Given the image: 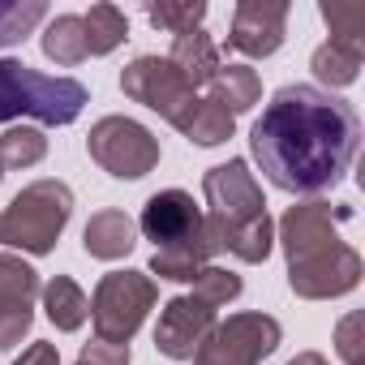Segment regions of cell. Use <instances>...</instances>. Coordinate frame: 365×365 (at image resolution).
Instances as JSON below:
<instances>
[{
  "label": "cell",
  "mask_w": 365,
  "mask_h": 365,
  "mask_svg": "<svg viewBox=\"0 0 365 365\" xmlns=\"http://www.w3.org/2000/svg\"><path fill=\"white\" fill-rule=\"evenodd\" d=\"M361 146V116L318 86H279L254 120L250 150L284 194H327L348 176Z\"/></svg>",
  "instance_id": "cell-1"
},
{
  "label": "cell",
  "mask_w": 365,
  "mask_h": 365,
  "mask_svg": "<svg viewBox=\"0 0 365 365\" xmlns=\"http://www.w3.org/2000/svg\"><path fill=\"white\" fill-rule=\"evenodd\" d=\"M91 91L78 78H52L22 61L0 56V125L31 116L39 125H73Z\"/></svg>",
  "instance_id": "cell-2"
},
{
  "label": "cell",
  "mask_w": 365,
  "mask_h": 365,
  "mask_svg": "<svg viewBox=\"0 0 365 365\" xmlns=\"http://www.w3.org/2000/svg\"><path fill=\"white\" fill-rule=\"evenodd\" d=\"M69 215H73V190L65 180H56V176L35 180L0 215V245H14V250L35 254V258L52 254Z\"/></svg>",
  "instance_id": "cell-3"
},
{
  "label": "cell",
  "mask_w": 365,
  "mask_h": 365,
  "mask_svg": "<svg viewBox=\"0 0 365 365\" xmlns=\"http://www.w3.org/2000/svg\"><path fill=\"white\" fill-rule=\"evenodd\" d=\"M155 301H159V288L146 271H108L91 297L95 339L129 344L138 335V327L146 322V314L155 309Z\"/></svg>",
  "instance_id": "cell-4"
},
{
  "label": "cell",
  "mask_w": 365,
  "mask_h": 365,
  "mask_svg": "<svg viewBox=\"0 0 365 365\" xmlns=\"http://www.w3.org/2000/svg\"><path fill=\"white\" fill-rule=\"evenodd\" d=\"M86 150L116 180H142L159 163V138L133 116H103V120H95L91 138H86Z\"/></svg>",
  "instance_id": "cell-5"
},
{
  "label": "cell",
  "mask_w": 365,
  "mask_h": 365,
  "mask_svg": "<svg viewBox=\"0 0 365 365\" xmlns=\"http://www.w3.org/2000/svg\"><path fill=\"white\" fill-rule=\"evenodd\" d=\"M279 339H284V327L271 314L245 309V314L215 322V331L202 339L190 365H262L279 348Z\"/></svg>",
  "instance_id": "cell-6"
},
{
  "label": "cell",
  "mask_w": 365,
  "mask_h": 365,
  "mask_svg": "<svg viewBox=\"0 0 365 365\" xmlns=\"http://www.w3.org/2000/svg\"><path fill=\"white\" fill-rule=\"evenodd\" d=\"M120 91L133 99V103H142V108H150V112H159L168 125H185V116L194 112V103H198V91L176 73V65L168 61V56H138L125 73H120Z\"/></svg>",
  "instance_id": "cell-7"
},
{
  "label": "cell",
  "mask_w": 365,
  "mask_h": 365,
  "mask_svg": "<svg viewBox=\"0 0 365 365\" xmlns=\"http://www.w3.org/2000/svg\"><path fill=\"white\" fill-rule=\"evenodd\" d=\"M352 220V207H331V202H297L284 211L279 220V245H284V258L288 262H301V258H314L331 245H339V224Z\"/></svg>",
  "instance_id": "cell-8"
},
{
  "label": "cell",
  "mask_w": 365,
  "mask_h": 365,
  "mask_svg": "<svg viewBox=\"0 0 365 365\" xmlns=\"http://www.w3.org/2000/svg\"><path fill=\"white\" fill-rule=\"evenodd\" d=\"M356 284H361V254L344 241L314 254V258L288 262V288L301 301H331V297L352 292Z\"/></svg>",
  "instance_id": "cell-9"
},
{
  "label": "cell",
  "mask_w": 365,
  "mask_h": 365,
  "mask_svg": "<svg viewBox=\"0 0 365 365\" xmlns=\"http://www.w3.org/2000/svg\"><path fill=\"white\" fill-rule=\"evenodd\" d=\"M202 194H207V207H211L207 215H215V220H224V224H245V220L267 215L262 185L254 180V172H250L245 159H228V163L207 168Z\"/></svg>",
  "instance_id": "cell-10"
},
{
  "label": "cell",
  "mask_w": 365,
  "mask_h": 365,
  "mask_svg": "<svg viewBox=\"0 0 365 365\" xmlns=\"http://www.w3.org/2000/svg\"><path fill=\"white\" fill-rule=\"evenodd\" d=\"M215 322H220V309L207 305V301H198L194 292L172 297V301L159 309L155 348H159L168 361H190V356L202 348V339L215 331Z\"/></svg>",
  "instance_id": "cell-11"
},
{
  "label": "cell",
  "mask_w": 365,
  "mask_h": 365,
  "mask_svg": "<svg viewBox=\"0 0 365 365\" xmlns=\"http://www.w3.org/2000/svg\"><path fill=\"white\" fill-rule=\"evenodd\" d=\"M138 228H142L146 241H155V250L185 245V241L202 237V207L185 190H159V194L146 198Z\"/></svg>",
  "instance_id": "cell-12"
},
{
  "label": "cell",
  "mask_w": 365,
  "mask_h": 365,
  "mask_svg": "<svg viewBox=\"0 0 365 365\" xmlns=\"http://www.w3.org/2000/svg\"><path fill=\"white\" fill-rule=\"evenodd\" d=\"M288 35V5L284 0H241L232 14V31H228V48H237L241 56H275L284 48Z\"/></svg>",
  "instance_id": "cell-13"
},
{
  "label": "cell",
  "mask_w": 365,
  "mask_h": 365,
  "mask_svg": "<svg viewBox=\"0 0 365 365\" xmlns=\"http://www.w3.org/2000/svg\"><path fill=\"white\" fill-rule=\"evenodd\" d=\"M202 232L211 254H232L241 262H267V254L275 250V220L258 215L245 224H224L215 215H202Z\"/></svg>",
  "instance_id": "cell-14"
},
{
  "label": "cell",
  "mask_w": 365,
  "mask_h": 365,
  "mask_svg": "<svg viewBox=\"0 0 365 365\" xmlns=\"http://www.w3.org/2000/svg\"><path fill=\"white\" fill-rule=\"evenodd\" d=\"M82 245H86L91 258H99V262H116V258H125V254L138 245V228H133V220H129L125 211L108 207V211H95V215L86 220V228H82Z\"/></svg>",
  "instance_id": "cell-15"
},
{
  "label": "cell",
  "mask_w": 365,
  "mask_h": 365,
  "mask_svg": "<svg viewBox=\"0 0 365 365\" xmlns=\"http://www.w3.org/2000/svg\"><path fill=\"white\" fill-rule=\"evenodd\" d=\"M168 61L176 65V73L185 78L194 91H198V86H207V82L220 73V48H215V39H211L202 26H198V31H190V35H176V39H172Z\"/></svg>",
  "instance_id": "cell-16"
},
{
  "label": "cell",
  "mask_w": 365,
  "mask_h": 365,
  "mask_svg": "<svg viewBox=\"0 0 365 365\" xmlns=\"http://www.w3.org/2000/svg\"><path fill=\"white\" fill-rule=\"evenodd\" d=\"M207 86H211L207 99H215V103H220L224 112H232V116L250 112V108L262 99V78H258L250 65H220V73H215Z\"/></svg>",
  "instance_id": "cell-17"
},
{
  "label": "cell",
  "mask_w": 365,
  "mask_h": 365,
  "mask_svg": "<svg viewBox=\"0 0 365 365\" xmlns=\"http://www.w3.org/2000/svg\"><path fill=\"white\" fill-rule=\"evenodd\" d=\"M202 267H211L207 232H202L198 241H185V245H172V250H155V254H150V275L172 279V284H194Z\"/></svg>",
  "instance_id": "cell-18"
},
{
  "label": "cell",
  "mask_w": 365,
  "mask_h": 365,
  "mask_svg": "<svg viewBox=\"0 0 365 365\" xmlns=\"http://www.w3.org/2000/svg\"><path fill=\"white\" fill-rule=\"evenodd\" d=\"M43 309H48V322L56 327V331H78L86 318H91V301H86V292L69 279V275H56V279H48L43 288Z\"/></svg>",
  "instance_id": "cell-19"
},
{
  "label": "cell",
  "mask_w": 365,
  "mask_h": 365,
  "mask_svg": "<svg viewBox=\"0 0 365 365\" xmlns=\"http://www.w3.org/2000/svg\"><path fill=\"white\" fill-rule=\"evenodd\" d=\"M43 56L52 65H65V69H73V65H82L91 56L82 14H61V18L48 22V31H43Z\"/></svg>",
  "instance_id": "cell-20"
},
{
  "label": "cell",
  "mask_w": 365,
  "mask_h": 365,
  "mask_svg": "<svg viewBox=\"0 0 365 365\" xmlns=\"http://www.w3.org/2000/svg\"><path fill=\"white\" fill-rule=\"evenodd\" d=\"M361 61H365V48H352V43L327 39V43L314 52L309 69H314V78H318L322 86L339 91V86H352V82L361 78Z\"/></svg>",
  "instance_id": "cell-21"
},
{
  "label": "cell",
  "mask_w": 365,
  "mask_h": 365,
  "mask_svg": "<svg viewBox=\"0 0 365 365\" xmlns=\"http://www.w3.org/2000/svg\"><path fill=\"white\" fill-rule=\"evenodd\" d=\"M237 129V116L224 112L215 99H198L194 112L185 116V125H180V133H185L194 146H224Z\"/></svg>",
  "instance_id": "cell-22"
},
{
  "label": "cell",
  "mask_w": 365,
  "mask_h": 365,
  "mask_svg": "<svg viewBox=\"0 0 365 365\" xmlns=\"http://www.w3.org/2000/svg\"><path fill=\"white\" fill-rule=\"evenodd\" d=\"M39 297V271L22 254H0V309H22Z\"/></svg>",
  "instance_id": "cell-23"
},
{
  "label": "cell",
  "mask_w": 365,
  "mask_h": 365,
  "mask_svg": "<svg viewBox=\"0 0 365 365\" xmlns=\"http://www.w3.org/2000/svg\"><path fill=\"white\" fill-rule=\"evenodd\" d=\"M82 26H86L91 56H108L129 39V22L116 5H91V14H82Z\"/></svg>",
  "instance_id": "cell-24"
},
{
  "label": "cell",
  "mask_w": 365,
  "mask_h": 365,
  "mask_svg": "<svg viewBox=\"0 0 365 365\" xmlns=\"http://www.w3.org/2000/svg\"><path fill=\"white\" fill-rule=\"evenodd\" d=\"M48 155V138L39 125H14L0 133V168H35Z\"/></svg>",
  "instance_id": "cell-25"
},
{
  "label": "cell",
  "mask_w": 365,
  "mask_h": 365,
  "mask_svg": "<svg viewBox=\"0 0 365 365\" xmlns=\"http://www.w3.org/2000/svg\"><path fill=\"white\" fill-rule=\"evenodd\" d=\"M43 18H48L43 0H0V48L22 43Z\"/></svg>",
  "instance_id": "cell-26"
},
{
  "label": "cell",
  "mask_w": 365,
  "mask_h": 365,
  "mask_svg": "<svg viewBox=\"0 0 365 365\" xmlns=\"http://www.w3.org/2000/svg\"><path fill=\"white\" fill-rule=\"evenodd\" d=\"M146 18H150V26H159L176 39V35H190L202 26L207 5L202 0H159V5H146Z\"/></svg>",
  "instance_id": "cell-27"
},
{
  "label": "cell",
  "mask_w": 365,
  "mask_h": 365,
  "mask_svg": "<svg viewBox=\"0 0 365 365\" xmlns=\"http://www.w3.org/2000/svg\"><path fill=\"white\" fill-rule=\"evenodd\" d=\"M322 22L331 26V39L352 43V48H365V9L361 5L331 0V5H322Z\"/></svg>",
  "instance_id": "cell-28"
},
{
  "label": "cell",
  "mask_w": 365,
  "mask_h": 365,
  "mask_svg": "<svg viewBox=\"0 0 365 365\" xmlns=\"http://www.w3.org/2000/svg\"><path fill=\"white\" fill-rule=\"evenodd\" d=\"M241 275H232V271H224V267H202L198 271V279H194V297L198 301H207V305H228V301H237L241 297Z\"/></svg>",
  "instance_id": "cell-29"
},
{
  "label": "cell",
  "mask_w": 365,
  "mask_h": 365,
  "mask_svg": "<svg viewBox=\"0 0 365 365\" xmlns=\"http://www.w3.org/2000/svg\"><path fill=\"white\" fill-rule=\"evenodd\" d=\"M31 322H35V309L31 305H22V309H0V352H14L31 335Z\"/></svg>",
  "instance_id": "cell-30"
},
{
  "label": "cell",
  "mask_w": 365,
  "mask_h": 365,
  "mask_svg": "<svg viewBox=\"0 0 365 365\" xmlns=\"http://www.w3.org/2000/svg\"><path fill=\"white\" fill-rule=\"evenodd\" d=\"M78 365H129V344H103V339H95V344L82 348Z\"/></svg>",
  "instance_id": "cell-31"
},
{
  "label": "cell",
  "mask_w": 365,
  "mask_h": 365,
  "mask_svg": "<svg viewBox=\"0 0 365 365\" xmlns=\"http://www.w3.org/2000/svg\"><path fill=\"white\" fill-rule=\"evenodd\" d=\"M14 365H61V352H56V344L35 339L31 348H22V356H18Z\"/></svg>",
  "instance_id": "cell-32"
},
{
  "label": "cell",
  "mask_w": 365,
  "mask_h": 365,
  "mask_svg": "<svg viewBox=\"0 0 365 365\" xmlns=\"http://www.w3.org/2000/svg\"><path fill=\"white\" fill-rule=\"evenodd\" d=\"M356 327H361V318H356V314H348V318L339 322V335H335L339 356H344L348 365H356Z\"/></svg>",
  "instance_id": "cell-33"
},
{
  "label": "cell",
  "mask_w": 365,
  "mask_h": 365,
  "mask_svg": "<svg viewBox=\"0 0 365 365\" xmlns=\"http://www.w3.org/2000/svg\"><path fill=\"white\" fill-rule=\"evenodd\" d=\"M288 365H331V361H327L322 352H297V356H292Z\"/></svg>",
  "instance_id": "cell-34"
},
{
  "label": "cell",
  "mask_w": 365,
  "mask_h": 365,
  "mask_svg": "<svg viewBox=\"0 0 365 365\" xmlns=\"http://www.w3.org/2000/svg\"><path fill=\"white\" fill-rule=\"evenodd\" d=\"M0 180H5V168H0Z\"/></svg>",
  "instance_id": "cell-35"
}]
</instances>
